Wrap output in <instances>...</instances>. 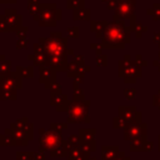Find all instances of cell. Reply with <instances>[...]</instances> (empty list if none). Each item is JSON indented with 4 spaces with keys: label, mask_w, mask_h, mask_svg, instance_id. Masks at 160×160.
Wrapping results in <instances>:
<instances>
[{
    "label": "cell",
    "mask_w": 160,
    "mask_h": 160,
    "mask_svg": "<svg viewBox=\"0 0 160 160\" xmlns=\"http://www.w3.org/2000/svg\"><path fill=\"white\" fill-rule=\"evenodd\" d=\"M135 94H136V91H135V90H134V89H130V92H126V94H125V95H126V96H128V98H132V96H134V95H135Z\"/></svg>",
    "instance_id": "9"
},
{
    "label": "cell",
    "mask_w": 160,
    "mask_h": 160,
    "mask_svg": "<svg viewBox=\"0 0 160 160\" xmlns=\"http://www.w3.org/2000/svg\"><path fill=\"white\" fill-rule=\"evenodd\" d=\"M1 19L6 25V30H14L21 24V16L15 10H6L5 14L1 16Z\"/></svg>",
    "instance_id": "2"
},
{
    "label": "cell",
    "mask_w": 160,
    "mask_h": 160,
    "mask_svg": "<svg viewBox=\"0 0 160 160\" xmlns=\"http://www.w3.org/2000/svg\"><path fill=\"white\" fill-rule=\"evenodd\" d=\"M29 11H31L32 15H36V12H40V5L36 2V0H29Z\"/></svg>",
    "instance_id": "5"
},
{
    "label": "cell",
    "mask_w": 160,
    "mask_h": 160,
    "mask_svg": "<svg viewBox=\"0 0 160 160\" xmlns=\"http://www.w3.org/2000/svg\"><path fill=\"white\" fill-rule=\"evenodd\" d=\"M115 160H129L128 158H125L124 156V154H119V158H116Z\"/></svg>",
    "instance_id": "10"
},
{
    "label": "cell",
    "mask_w": 160,
    "mask_h": 160,
    "mask_svg": "<svg viewBox=\"0 0 160 160\" xmlns=\"http://www.w3.org/2000/svg\"><path fill=\"white\" fill-rule=\"evenodd\" d=\"M152 146H154V144H152L151 141H146V144H145V146H144V151H150V150H152Z\"/></svg>",
    "instance_id": "8"
},
{
    "label": "cell",
    "mask_w": 160,
    "mask_h": 160,
    "mask_svg": "<svg viewBox=\"0 0 160 160\" xmlns=\"http://www.w3.org/2000/svg\"><path fill=\"white\" fill-rule=\"evenodd\" d=\"M84 4V0H68V8L70 9H75V8H81Z\"/></svg>",
    "instance_id": "6"
},
{
    "label": "cell",
    "mask_w": 160,
    "mask_h": 160,
    "mask_svg": "<svg viewBox=\"0 0 160 160\" xmlns=\"http://www.w3.org/2000/svg\"><path fill=\"white\" fill-rule=\"evenodd\" d=\"M118 154V148H104L102 149V155L104 160H115Z\"/></svg>",
    "instance_id": "4"
},
{
    "label": "cell",
    "mask_w": 160,
    "mask_h": 160,
    "mask_svg": "<svg viewBox=\"0 0 160 160\" xmlns=\"http://www.w3.org/2000/svg\"><path fill=\"white\" fill-rule=\"evenodd\" d=\"M0 2H15V0H0Z\"/></svg>",
    "instance_id": "11"
},
{
    "label": "cell",
    "mask_w": 160,
    "mask_h": 160,
    "mask_svg": "<svg viewBox=\"0 0 160 160\" xmlns=\"http://www.w3.org/2000/svg\"><path fill=\"white\" fill-rule=\"evenodd\" d=\"M158 149H159V151H160V135H159V142H158Z\"/></svg>",
    "instance_id": "13"
},
{
    "label": "cell",
    "mask_w": 160,
    "mask_h": 160,
    "mask_svg": "<svg viewBox=\"0 0 160 160\" xmlns=\"http://www.w3.org/2000/svg\"><path fill=\"white\" fill-rule=\"evenodd\" d=\"M154 105L160 109V90L158 91L156 95H154Z\"/></svg>",
    "instance_id": "7"
},
{
    "label": "cell",
    "mask_w": 160,
    "mask_h": 160,
    "mask_svg": "<svg viewBox=\"0 0 160 160\" xmlns=\"http://www.w3.org/2000/svg\"><path fill=\"white\" fill-rule=\"evenodd\" d=\"M146 141H148V140H146V136H145V138L136 139V140H134V141L131 142L130 148H131L132 151H144V146H145Z\"/></svg>",
    "instance_id": "3"
},
{
    "label": "cell",
    "mask_w": 160,
    "mask_h": 160,
    "mask_svg": "<svg viewBox=\"0 0 160 160\" xmlns=\"http://www.w3.org/2000/svg\"><path fill=\"white\" fill-rule=\"evenodd\" d=\"M154 65H156V66H158V69L160 70V62H155V61H154Z\"/></svg>",
    "instance_id": "12"
},
{
    "label": "cell",
    "mask_w": 160,
    "mask_h": 160,
    "mask_svg": "<svg viewBox=\"0 0 160 160\" xmlns=\"http://www.w3.org/2000/svg\"><path fill=\"white\" fill-rule=\"evenodd\" d=\"M146 136V124L144 122H139V124H131L129 126H126L125 130V138L128 140H136L140 138H145Z\"/></svg>",
    "instance_id": "1"
}]
</instances>
